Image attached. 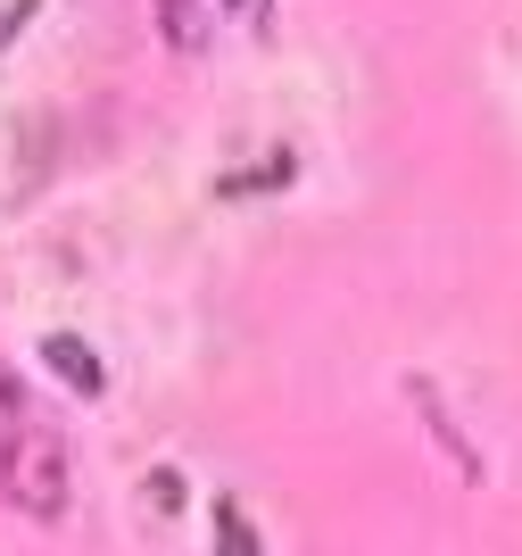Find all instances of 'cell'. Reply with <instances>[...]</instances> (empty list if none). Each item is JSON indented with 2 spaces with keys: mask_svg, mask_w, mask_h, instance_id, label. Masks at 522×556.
<instances>
[{
  "mask_svg": "<svg viewBox=\"0 0 522 556\" xmlns=\"http://www.w3.org/2000/svg\"><path fill=\"white\" fill-rule=\"evenodd\" d=\"M0 498L34 523H59L67 515V448L50 441V432H9L0 448Z\"/></svg>",
  "mask_w": 522,
  "mask_h": 556,
  "instance_id": "cell-1",
  "label": "cell"
},
{
  "mask_svg": "<svg viewBox=\"0 0 522 556\" xmlns=\"http://www.w3.org/2000/svg\"><path fill=\"white\" fill-rule=\"evenodd\" d=\"M42 366L50 374H59V382H67V391H100V357H91V349L84 341H75V332H50V341H42Z\"/></svg>",
  "mask_w": 522,
  "mask_h": 556,
  "instance_id": "cell-2",
  "label": "cell"
},
{
  "mask_svg": "<svg viewBox=\"0 0 522 556\" xmlns=\"http://www.w3.org/2000/svg\"><path fill=\"white\" fill-rule=\"evenodd\" d=\"M158 25H166V42H175L182 59H200V50H207V17H200V0H158Z\"/></svg>",
  "mask_w": 522,
  "mask_h": 556,
  "instance_id": "cell-3",
  "label": "cell"
},
{
  "mask_svg": "<svg viewBox=\"0 0 522 556\" xmlns=\"http://www.w3.org/2000/svg\"><path fill=\"white\" fill-rule=\"evenodd\" d=\"M216 540H225L232 556H257V532H250V523H241V515H232V507L216 515Z\"/></svg>",
  "mask_w": 522,
  "mask_h": 556,
  "instance_id": "cell-4",
  "label": "cell"
},
{
  "mask_svg": "<svg viewBox=\"0 0 522 556\" xmlns=\"http://www.w3.org/2000/svg\"><path fill=\"white\" fill-rule=\"evenodd\" d=\"M0 416H17V374L0 366Z\"/></svg>",
  "mask_w": 522,
  "mask_h": 556,
  "instance_id": "cell-5",
  "label": "cell"
},
{
  "mask_svg": "<svg viewBox=\"0 0 522 556\" xmlns=\"http://www.w3.org/2000/svg\"><path fill=\"white\" fill-rule=\"evenodd\" d=\"M232 9H266V0H232Z\"/></svg>",
  "mask_w": 522,
  "mask_h": 556,
  "instance_id": "cell-6",
  "label": "cell"
}]
</instances>
